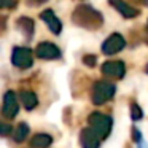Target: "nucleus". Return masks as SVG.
Here are the masks:
<instances>
[{
  "label": "nucleus",
  "mask_w": 148,
  "mask_h": 148,
  "mask_svg": "<svg viewBox=\"0 0 148 148\" xmlns=\"http://www.w3.org/2000/svg\"><path fill=\"white\" fill-rule=\"evenodd\" d=\"M72 19L78 26L86 27V29H89V27L96 29V27L102 26V23H103L102 14L99 11H96L92 7H89V5H80V7H77L73 11V18Z\"/></svg>",
  "instance_id": "obj_1"
},
{
  "label": "nucleus",
  "mask_w": 148,
  "mask_h": 148,
  "mask_svg": "<svg viewBox=\"0 0 148 148\" xmlns=\"http://www.w3.org/2000/svg\"><path fill=\"white\" fill-rule=\"evenodd\" d=\"M88 123H89V127L99 135L100 138H107L112 132L113 127V118L110 115H105V113L100 112H92L89 116H88Z\"/></svg>",
  "instance_id": "obj_2"
},
{
  "label": "nucleus",
  "mask_w": 148,
  "mask_h": 148,
  "mask_svg": "<svg viewBox=\"0 0 148 148\" xmlns=\"http://www.w3.org/2000/svg\"><path fill=\"white\" fill-rule=\"evenodd\" d=\"M116 86L110 81H96L92 86V92H91V100L94 105H103L108 100H112L115 97Z\"/></svg>",
  "instance_id": "obj_3"
},
{
  "label": "nucleus",
  "mask_w": 148,
  "mask_h": 148,
  "mask_svg": "<svg viewBox=\"0 0 148 148\" xmlns=\"http://www.w3.org/2000/svg\"><path fill=\"white\" fill-rule=\"evenodd\" d=\"M11 64L18 69H30L34 64L32 51L26 46H14L11 53Z\"/></svg>",
  "instance_id": "obj_4"
},
{
  "label": "nucleus",
  "mask_w": 148,
  "mask_h": 148,
  "mask_svg": "<svg viewBox=\"0 0 148 148\" xmlns=\"http://www.w3.org/2000/svg\"><path fill=\"white\" fill-rule=\"evenodd\" d=\"M19 112V100L16 97L14 91H7L3 96V103H2V115L7 119H13Z\"/></svg>",
  "instance_id": "obj_5"
},
{
  "label": "nucleus",
  "mask_w": 148,
  "mask_h": 148,
  "mask_svg": "<svg viewBox=\"0 0 148 148\" xmlns=\"http://www.w3.org/2000/svg\"><path fill=\"white\" fill-rule=\"evenodd\" d=\"M126 46V40L121 34H112L105 42L102 43V53L105 56H113L116 53L123 51Z\"/></svg>",
  "instance_id": "obj_6"
},
{
  "label": "nucleus",
  "mask_w": 148,
  "mask_h": 148,
  "mask_svg": "<svg viewBox=\"0 0 148 148\" xmlns=\"http://www.w3.org/2000/svg\"><path fill=\"white\" fill-rule=\"evenodd\" d=\"M35 54L38 59H43V61H54V59H59L62 56L61 49L51 42H42L37 45L35 48Z\"/></svg>",
  "instance_id": "obj_7"
},
{
  "label": "nucleus",
  "mask_w": 148,
  "mask_h": 148,
  "mask_svg": "<svg viewBox=\"0 0 148 148\" xmlns=\"http://www.w3.org/2000/svg\"><path fill=\"white\" fill-rule=\"evenodd\" d=\"M102 73L110 78H123L126 75V65L123 61H107L102 64Z\"/></svg>",
  "instance_id": "obj_8"
},
{
  "label": "nucleus",
  "mask_w": 148,
  "mask_h": 148,
  "mask_svg": "<svg viewBox=\"0 0 148 148\" xmlns=\"http://www.w3.org/2000/svg\"><path fill=\"white\" fill-rule=\"evenodd\" d=\"M102 138L96 134L91 127H84L80 134V143L83 148H99Z\"/></svg>",
  "instance_id": "obj_9"
},
{
  "label": "nucleus",
  "mask_w": 148,
  "mask_h": 148,
  "mask_svg": "<svg viewBox=\"0 0 148 148\" xmlns=\"http://www.w3.org/2000/svg\"><path fill=\"white\" fill-rule=\"evenodd\" d=\"M40 18L46 23L48 29L51 30L54 35H59V34L62 32V23H61V19L54 14V11H53V10H45L42 14H40Z\"/></svg>",
  "instance_id": "obj_10"
},
{
  "label": "nucleus",
  "mask_w": 148,
  "mask_h": 148,
  "mask_svg": "<svg viewBox=\"0 0 148 148\" xmlns=\"http://www.w3.org/2000/svg\"><path fill=\"white\" fill-rule=\"evenodd\" d=\"M110 5H112L115 10H118L121 13V16L127 18V19H132V18L138 16V10L134 8L132 5H129L124 0H110Z\"/></svg>",
  "instance_id": "obj_11"
},
{
  "label": "nucleus",
  "mask_w": 148,
  "mask_h": 148,
  "mask_svg": "<svg viewBox=\"0 0 148 148\" xmlns=\"http://www.w3.org/2000/svg\"><path fill=\"white\" fill-rule=\"evenodd\" d=\"M53 143V135L46 134V132H38L30 138V147L34 148H48Z\"/></svg>",
  "instance_id": "obj_12"
},
{
  "label": "nucleus",
  "mask_w": 148,
  "mask_h": 148,
  "mask_svg": "<svg viewBox=\"0 0 148 148\" xmlns=\"http://www.w3.org/2000/svg\"><path fill=\"white\" fill-rule=\"evenodd\" d=\"M19 99H21V103L24 105V108L29 110V112L38 105V97H37V94L32 92V91H21Z\"/></svg>",
  "instance_id": "obj_13"
},
{
  "label": "nucleus",
  "mask_w": 148,
  "mask_h": 148,
  "mask_svg": "<svg viewBox=\"0 0 148 148\" xmlns=\"http://www.w3.org/2000/svg\"><path fill=\"white\" fill-rule=\"evenodd\" d=\"M27 135H29V124L27 123H19L16 126V129L13 131V140L16 143H21L27 138Z\"/></svg>",
  "instance_id": "obj_14"
},
{
  "label": "nucleus",
  "mask_w": 148,
  "mask_h": 148,
  "mask_svg": "<svg viewBox=\"0 0 148 148\" xmlns=\"http://www.w3.org/2000/svg\"><path fill=\"white\" fill-rule=\"evenodd\" d=\"M18 26L23 29L24 35L27 37V38H30L34 34V21L30 19V18H21L19 21H18Z\"/></svg>",
  "instance_id": "obj_15"
},
{
  "label": "nucleus",
  "mask_w": 148,
  "mask_h": 148,
  "mask_svg": "<svg viewBox=\"0 0 148 148\" xmlns=\"http://www.w3.org/2000/svg\"><path fill=\"white\" fill-rule=\"evenodd\" d=\"M142 118H143V112H142L140 105L132 102L131 103V119L132 121H140Z\"/></svg>",
  "instance_id": "obj_16"
},
{
  "label": "nucleus",
  "mask_w": 148,
  "mask_h": 148,
  "mask_svg": "<svg viewBox=\"0 0 148 148\" xmlns=\"http://www.w3.org/2000/svg\"><path fill=\"white\" fill-rule=\"evenodd\" d=\"M83 62L86 65H89V67H94L96 62H97V58H96V56H92V54H88V56H84V58H83Z\"/></svg>",
  "instance_id": "obj_17"
},
{
  "label": "nucleus",
  "mask_w": 148,
  "mask_h": 148,
  "mask_svg": "<svg viewBox=\"0 0 148 148\" xmlns=\"http://www.w3.org/2000/svg\"><path fill=\"white\" fill-rule=\"evenodd\" d=\"M132 138H134L135 142H138V143H140V140H142V132L138 131L137 127L132 129Z\"/></svg>",
  "instance_id": "obj_18"
},
{
  "label": "nucleus",
  "mask_w": 148,
  "mask_h": 148,
  "mask_svg": "<svg viewBox=\"0 0 148 148\" xmlns=\"http://www.w3.org/2000/svg\"><path fill=\"white\" fill-rule=\"evenodd\" d=\"M2 134L3 135H8V134H13V127H10L8 124H2Z\"/></svg>",
  "instance_id": "obj_19"
},
{
  "label": "nucleus",
  "mask_w": 148,
  "mask_h": 148,
  "mask_svg": "<svg viewBox=\"0 0 148 148\" xmlns=\"http://www.w3.org/2000/svg\"><path fill=\"white\" fill-rule=\"evenodd\" d=\"M16 5V2L14 0H2V7L7 8V7H14Z\"/></svg>",
  "instance_id": "obj_20"
},
{
  "label": "nucleus",
  "mask_w": 148,
  "mask_h": 148,
  "mask_svg": "<svg viewBox=\"0 0 148 148\" xmlns=\"http://www.w3.org/2000/svg\"><path fill=\"white\" fill-rule=\"evenodd\" d=\"M135 2H138V3L145 5V7H148V0H135Z\"/></svg>",
  "instance_id": "obj_21"
},
{
  "label": "nucleus",
  "mask_w": 148,
  "mask_h": 148,
  "mask_svg": "<svg viewBox=\"0 0 148 148\" xmlns=\"http://www.w3.org/2000/svg\"><path fill=\"white\" fill-rule=\"evenodd\" d=\"M147 73H148V64H147Z\"/></svg>",
  "instance_id": "obj_22"
},
{
  "label": "nucleus",
  "mask_w": 148,
  "mask_h": 148,
  "mask_svg": "<svg viewBox=\"0 0 148 148\" xmlns=\"http://www.w3.org/2000/svg\"><path fill=\"white\" fill-rule=\"evenodd\" d=\"M147 30H148V24H147Z\"/></svg>",
  "instance_id": "obj_23"
}]
</instances>
